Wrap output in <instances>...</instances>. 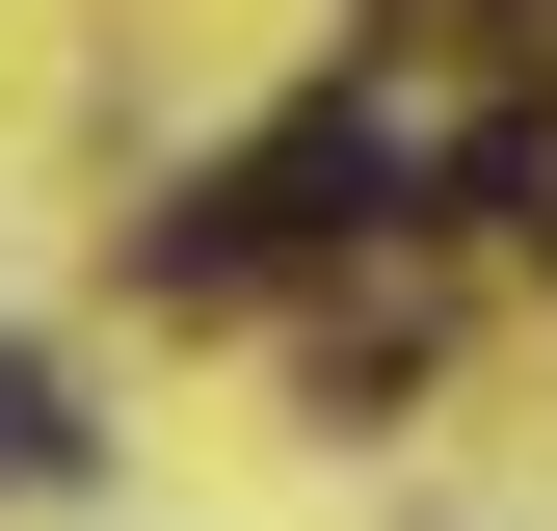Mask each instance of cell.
Masks as SVG:
<instances>
[{
    "instance_id": "1",
    "label": "cell",
    "mask_w": 557,
    "mask_h": 531,
    "mask_svg": "<svg viewBox=\"0 0 557 531\" xmlns=\"http://www.w3.org/2000/svg\"><path fill=\"white\" fill-rule=\"evenodd\" d=\"M0 479H81V398H53L27 346H0Z\"/></svg>"
}]
</instances>
